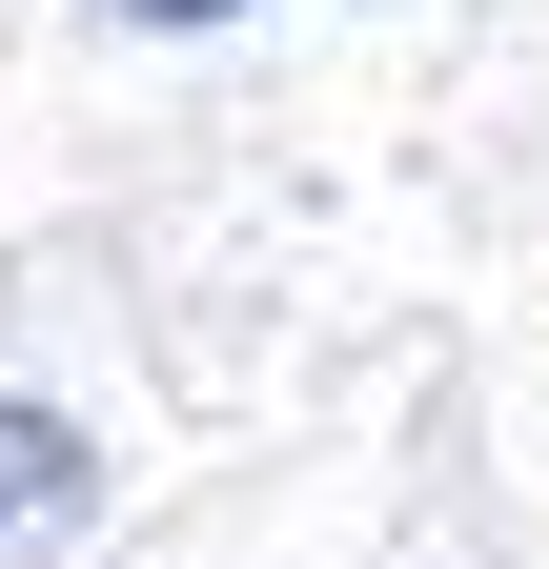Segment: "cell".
Wrapping results in <instances>:
<instances>
[{
  "label": "cell",
  "instance_id": "1",
  "mask_svg": "<svg viewBox=\"0 0 549 569\" xmlns=\"http://www.w3.org/2000/svg\"><path fill=\"white\" fill-rule=\"evenodd\" d=\"M61 509H82V427H61V407H21V387H0V569H21Z\"/></svg>",
  "mask_w": 549,
  "mask_h": 569
},
{
  "label": "cell",
  "instance_id": "2",
  "mask_svg": "<svg viewBox=\"0 0 549 569\" xmlns=\"http://www.w3.org/2000/svg\"><path fill=\"white\" fill-rule=\"evenodd\" d=\"M122 21H244V0H122Z\"/></svg>",
  "mask_w": 549,
  "mask_h": 569
}]
</instances>
